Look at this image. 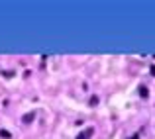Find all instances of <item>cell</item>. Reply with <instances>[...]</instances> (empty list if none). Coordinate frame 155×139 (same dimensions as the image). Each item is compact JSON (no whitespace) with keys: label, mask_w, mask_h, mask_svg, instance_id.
Instances as JSON below:
<instances>
[{"label":"cell","mask_w":155,"mask_h":139,"mask_svg":"<svg viewBox=\"0 0 155 139\" xmlns=\"http://www.w3.org/2000/svg\"><path fill=\"white\" fill-rule=\"evenodd\" d=\"M92 133H94V129H92V128H87V129H83V131L77 135V139H91Z\"/></svg>","instance_id":"obj_1"},{"label":"cell","mask_w":155,"mask_h":139,"mask_svg":"<svg viewBox=\"0 0 155 139\" xmlns=\"http://www.w3.org/2000/svg\"><path fill=\"white\" fill-rule=\"evenodd\" d=\"M151 75H153V76H155V67H151Z\"/></svg>","instance_id":"obj_5"},{"label":"cell","mask_w":155,"mask_h":139,"mask_svg":"<svg viewBox=\"0 0 155 139\" xmlns=\"http://www.w3.org/2000/svg\"><path fill=\"white\" fill-rule=\"evenodd\" d=\"M96 104H98V98L92 96V98H91V106H96Z\"/></svg>","instance_id":"obj_4"},{"label":"cell","mask_w":155,"mask_h":139,"mask_svg":"<svg viewBox=\"0 0 155 139\" xmlns=\"http://www.w3.org/2000/svg\"><path fill=\"white\" fill-rule=\"evenodd\" d=\"M34 120H35V114H34V112H31V114H26V116L22 118V121H24V124H31Z\"/></svg>","instance_id":"obj_2"},{"label":"cell","mask_w":155,"mask_h":139,"mask_svg":"<svg viewBox=\"0 0 155 139\" xmlns=\"http://www.w3.org/2000/svg\"><path fill=\"white\" fill-rule=\"evenodd\" d=\"M140 94H141L143 98H147V94H149V92H147V88H145V86H141V88H140Z\"/></svg>","instance_id":"obj_3"}]
</instances>
